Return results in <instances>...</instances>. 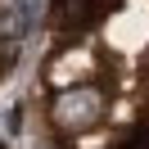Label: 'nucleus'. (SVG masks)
I'll return each mask as SVG.
<instances>
[{"label":"nucleus","mask_w":149,"mask_h":149,"mask_svg":"<svg viewBox=\"0 0 149 149\" xmlns=\"http://www.w3.org/2000/svg\"><path fill=\"white\" fill-rule=\"evenodd\" d=\"M27 23H32V0H9L5 9H0V36H23L27 32Z\"/></svg>","instance_id":"obj_1"},{"label":"nucleus","mask_w":149,"mask_h":149,"mask_svg":"<svg viewBox=\"0 0 149 149\" xmlns=\"http://www.w3.org/2000/svg\"><path fill=\"white\" fill-rule=\"evenodd\" d=\"M14 63H18V45H14V41H5V45H0V77L14 72Z\"/></svg>","instance_id":"obj_2"}]
</instances>
